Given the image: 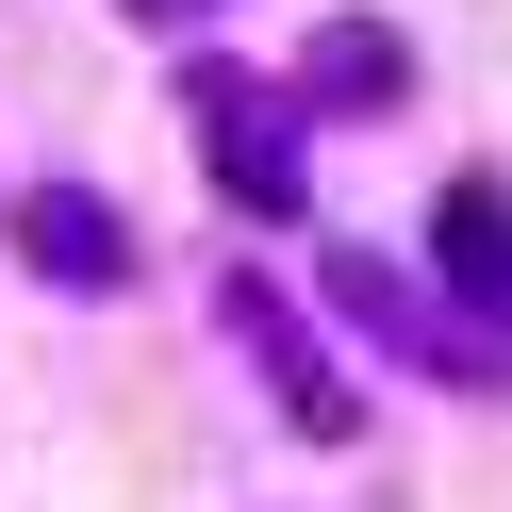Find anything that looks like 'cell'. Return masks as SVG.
<instances>
[{"mask_svg": "<svg viewBox=\"0 0 512 512\" xmlns=\"http://www.w3.org/2000/svg\"><path fill=\"white\" fill-rule=\"evenodd\" d=\"M17 248H34V265H67L83 298H100V281H133V248H116V215L83 199V182H50V199H17Z\"/></svg>", "mask_w": 512, "mask_h": 512, "instance_id": "cell-1", "label": "cell"}, {"mask_svg": "<svg viewBox=\"0 0 512 512\" xmlns=\"http://www.w3.org/2000/svg\"><path fill=\"white\" fill-rule=\"evenodd\" d=\"M199 116H215V133H232V149H215V166H232V199H298V166H281V133H265V100H248V83L232 67H199Z\"/></svg>", "mask_w": 512, "mask_h": 512, "instance_id": "cell-2", "label": "cell"}, {"mask_svg": "<svg viewBox=\"0 0 512 512\" xmlns=\"http://www.w3.org/2000/svg\"><path fill=\"white\" fill-rule=\"evenodd\" d=\"M446 265H463L479 298L512 281V215H496V182H463V199H446Z\"/></svg>", "mask_w": 512, "mask_h": 512, "instance_id": "cell-3", "label": "cell"}, {"mask_svg": "<svg viewBox=\"0 0 512 512\" xmlns=\"http://www.w3.org/2000/svg\"><path fill=\"white\" fill-rule=\"evenodd\" d=\"M298 83H314V100H397V34H331Z\"/></svg>", "mask_w": 512, "mask_h": 512, "instance_id": "cell-4", "label": "cell"}]
</instances>
